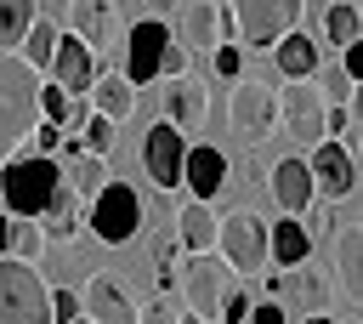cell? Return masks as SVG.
<instances>
[{
    "mask_svg": "<svg viewBox=\"0 0 363 324\" xmlns=\"http://www.w3.org/2000/svg\"><path fill=\"white\" fill-rule=\"evenodd\" d=\"M57 188H62L57 153H6V159H0V199H6V216H34V222H40Z\"/></svg>",
    "mask_w": 363,
    "mask_h": 324,
    "instance_id": "6da1fadb",
    "label": "cell"
},
{
    "mask_svg": "<svg viewBox=\"0 0 363 324\" xmlns=\"http://www.w3.org/2000/svg\"><path fill=\"white\" fill-rule=\"evenodd\" d=\"M34 119H40V74L17 51H0V159L28 136Z\"/></svg>",
    "mask_w": 363,
    "mask_h": 324,
    "instance_id": "7a4b0ae2",
    "label": "cell"
},
{
    "mask_svg": "<svg viewBox=\"0 0 363 324\" xmlns=\"http://www.w3.org/2000/svg\"><path fill=\"white\" fill-rule=\"evenodd\" d=\"M0 324H51V284L34 261L0 256Z\"/></svg>",
    "mask_w": 363,
    "mask_h": 324,
    "instance_id": "3957f363",
    "label": "cell"
},
{
    "mask_svg": "<svg viewBox=\"0 0 363 324\" xmlns=\"http://www.w3.org/2000/svg\"><path fill=\"white\" fill-rule=\"evenodd\" d=\"M85 222H91V233L102 239V244H130L136 233H142V193L130 188V182H102L96 188V199L85 205Z\"/></svg>",
    "mask_w": 363,
    "mask_h": 324,
    "instance_id": "277c9868",
    "label": "cell"
},
{
    "mask_svg": "<svg viewBox=\"0 0 363 324\" xmlns=\"http://www.w3.org/2000/svg\"><path fill=\"white\" fill-rule=\"evenodd\" d=\"M216 250L227 256V267L238 279H255L267 267V216L255 210H227L221 227H216Z\"/></svg>",
    "mask_w": 363,
    "mask_h": 324,
    "instance_id": "5b68a950",
    "label": "cell"
},
{
    "mask_svg": "<svg viewBox=\"0 0 363 324\" xmlns=\"http://www.w3.org/2000/svg\"><path fill=\"white\" fill-rule=\"evenodd\" d=\"M227 17H233V40L267 51L278 34L301 28V0H233Z\"/></svg>",
    "mask_w": 363,
    "mask_h": 324,
    "instance_id": "8992f818",
    "label": "cell"
},
{
    "mask_svg": "<svg viewBox=\"0 0 363 324\" xmlns=\"http://www.w3.org/2000/svg\"><path fill=\"white\" fill-rule=\"evenodd\" d=\"M227 125H233V136H244L250 148L261 142V136H272L278 131V91H267L261 80H233V91H227Z\"/></svg>",
    "mask_w": 363,
    "mask_h": 324,
    "instance_id": "52a82bcc",
    "label": "cell"
},
{
    "mask_svg": "<svg viewBox=\"0 0 363 324\" xmlns=\"http://www.w3.org/2000/svg\"><path fill=\"white\" fill-rule=\"evenodd\" d=\"M176 279H182V301H187V313H199V318L216 324V307H221V296H227V284H233L238 273L227 267L221 250H199Z\"/></svg>",
    "mask_w": 363,
    "mask_h": 324,
    "instance_id": "ba28073f",
    "label": "cell"
},
{
    "mask_svg": "<svg viewBox=\"0 0 363 324\" xmlns=\"http://www.w3.org/2000/svg\"><path fill=\"white\" fill-rule=\"evenodd\" d=\"M323 97H318V85L312 80H284V91H278V125H284V136L289 142H323L329 131H323Z\"/></svg>",
    "mask_w": 363,
    "mask_h": 324,
    "instance_id": "9c48e42d",
    "label": "cell"
},
{
    "mask_svg": "<svg viewBox=\"0 0 363 324\" xmlns=\"http://www.w3.org/2000/svg\"><path fill=\"white\" fill-rule=\"evenodd\" d=\"M306 171H312V193H318V199H329V205L352 199V188H357V159H352V148H340L335 136L312 142Z\"/></svg>",
    "mask_w": 363,
    "mask_h": 324,
    "instance_id": "30bf717a",
    "label": "cell"
},
{
    "mask_svg": "<svg viewBox=\"0 0 363 324\" xmlns=\"http://www.w3.org/2000/svg\"><path fill=\"white\" fill-rule=\"evenodd\" d=\"M164 40H170L164 17H142V23H130L125 40H119V51H125V68H119V74H125L130 85L159 80V51H164Z\"/></svg>",
    "mask_w": 363,
    "mask_h": 324,
    "instance_id": "8fae6325",
    "label": "cell"
},
{
    "mask_svg": "<svg viewBox=\"0 0 363 324\" xmlns=\"http://www.w3.org/2000/svg\"><path fill=\"white\" fill-rule=\"evenodd\" d=\"M176 40L187 51H216L221 40H233V17L221 11V0H182L176 11Z\"/></svg>",
    "mask_w": 363,
    "mask_h": 324,
    "instance_id": "7c38bea8",
    "label": "cell"
},
{
    "mask_svg": "<svg viewBox=\"0 0 363 324\" xmlns=\"http://www.w3.org/2000/svg\"><path fill=\"white\" fill-rule=\"evenodd\" d=\"M182 153H187V136H182L170 119H159V125L142 136V165H147L153 188H164V193L182 188Z\"/></svg>",
    "mask_w": 363,
    "mask_h": 324,
    "instance_id": "4fadbf2b",
    "label": "cell"
},
{
    "mask_svg": "<svg viewBox=\"0 0 363 324\" xmlns=\"http://www.w3.org/2000/svg\"><path fill=\"white\" fill-rule=\"evenodd\" d=\"M68 34H79L102 57V51H113L125 40V23H119L113 0H68Z\"/></svg>",
    "mask_w": 363,
    "mask_h": 324,
    "instance_id": "5bb4252c",
    "label": "cell"
},
{
    "mask_svg": "<svg viewBox=\"0 0 363 324\" xmlns=\"http://www.w3.org/2000/svg\"><path fill=\"white\" fill-rule=\"evenodd\" d=\"M45 74H51V80H57L68 97H85V91H91V80H96V51H91L79 34H57Z\"/></svg>",
    "mask_w": 363,
    "mask_h": 324,
    "instance_id": "9a60e30c",
    "label": "cell"
},
{
    "mask_svg": "<svg viewBox=\"0 0 363 324\" xmlns=\"http://www.w3.org/2000/svg\"><path fill=\"white\" fill-rule=\"evenodd\" d=\"M164 119L182 131V136H199L210 125V85L193 80V74H176L170 91H164Z\"/></svg>",
    "mask_w": 363,
    "mask_h": 324,
    "instance_id": "2e32d148",
    "label": "cell"
},
{
    "mask_svg": "<svg viewBox=\"0 0 363 324\" xmlns=\"http://www.w3.org/2000/svg\"><path fill=\"white\" fill-rule=\"evenodd\" d=\"M227 176H233V159H227L221 148L187 142V153H182V188H187L193 199H216V193L227 188Z\"/></svg>",
    "mask_w": 363,
    "mask_h": 324,
    "instance_id": "e0dca14e",
    "label": "cell"
},
{
    "mask_svg": "<svg viewBox=\"0 0 363 324\" xmlns=\"http://www.w3.org/2000/svg\"><path fill=\"white\" fill-rule=\"evenodd\" d=\"M85 318L91 324H136V301H130V290L108 267H96L85 279Z\"/></svg>",
    "mask_w": 363,
    "mask_h": 324,
    "instance_id": "ac0fdd59",
    "label": "cell"
},
{
    "mask_svg": "<svg viewBox=\"0 0 363 324\" xmlns=\"http://www.w3.org/2000/svg\"><path fill=\"white\" fill-rule=\"evenodd\" d=\"M318 63H323V51L312 45L306 28H289V34L272 40V68H278V80H312Z\"/></svg>",
    "mask_w": 363,
    "mask_h": 324,
    "instance_id": "d6986e66",
    "label": "cell"
},
{
    "mask_svg": "<svg viewBox=\"0 0 363 324\" xmlns=\"http://www.w3.org/2000/svg\"><path fill=\"white\" fill-rule=\"evenodd\" d=\"M272 199H278L284 216H306V205H312V171H306L301 153H289V159L272 165Z\"/></svg>",
    "mask_w": 363,
    "mask_h": 324,
    "instance_id": "ffe728a7",
    "label": "cell"
},
{
    "mask_svg": "<svg viewBox=\"0 0 363 324\" xmlns=\"http://www.w3.org/2000/svg\"><path fill=\"white\" fill-rule=\"evenodd\" d=\"M85 102H91V114H102V119H113V125H119V119H130V114H136V85H130L119 68H113V74H102V68H96V80H91Z\"/></svg>",
    "mask_w": 363,
    "mask_h": 324,
    "instance_id": "44dd1931",
    "label": "cell"
},
{
    "mask_svg": "<svg viewBox=\"0 0 363 324\" xmlns=\"http://www.w3.org/2000/svg\"><path fill=\"white\" fill-rule=\"evenodd\" d=\"M216 227H221V216L210 210V199H187V205L176 210V244H182L187 256L216 250Z\"/></svg>",
    "mask_w": 363,
    "mask_h": 324,
    "instance_id": "7402d4cb",
    "label": "cell"
},
{
    "mask_svg": "<svg viewBox=\"0 0 363 324\" xmlns=\"http://www.w3.org/2000/svg\"><path fill=\"white\" fill-rule=\"evenodd\" d=\"M306 256H312V233H306L301 216H278V222H267V261L295 267V261H306Z\"/></svg>",
    "mask_w": 363,
    "mask_h": 324,
    "instance_id": "603a6c76",
    "label": "cell"
},
{
    "mask_svg": "<svg viewBox=\"0 0 363 324\" xmlns=\"http://www.w3.org/2000/svg\"><path fill=\"white\" fill-rule=\"evenodd\" d=\"M79 216H85V205H79V193L62 182L57 193H51V205H45V244H74L79 239Z\"/></svg>",
    "mask_w": 363,
    "mask_h": 324,
    "instance_id": "cb8c5ba5",
    "label": "cell"
},
{
    "mask_svg": "<svg viewBox=\"0 0 363 324\" xmlns=\"http://www.w3.org/2000/svg\"><path fill=\"white\" fill-rule=\"evenodd\" d=\"M335 284H340L346 301L363 296V239H357V222H346L340 239H335Z\"/></svg>",
    "mask_w": 363,
    "mask_h": 324,
    "instance_id": "d4e9b609",
    "label": "cell"
},
{
    "mask_svg": "<svg viewBox=\"0 0 363 324\" xmlns=\"http://www.w3.org/2000/svg\"><path fill=\"white\" fill-rule=\"evenodd\" d=\"M284 284H289V290H295V301H301V307H306V313H323V307H329V301H335V284H329V279H323V273H318V267H312V273H306V261H295V267H289V273H284Z\"/></svg>",
    "mask_w": 363,
    "mask_h": 324,
    "instance_id": "484cf974",
    "label": "cell"
},
{
    "mask_svg": "<svg viewBox=\"0 0 363 324\" xmlns=\"http://www.w3.org/2000/svg\"><path fill=\"white\" fill-rule=\"evenodd\" d=\"M57 34H62V28H57L51 17H34V23L23 28V40H17V57H23V63H28L34 74H45V63H51V45H57Z\"/></svg>",
    "mask_w": 363,
    "mask_h": 324,
    "instance_id": "4316f807",
    "label": "cell"
},
{
    "mask_svg": "<svg viewBox=\"0 0 363 324\" xmlns=\"http://www.w3.org/2000/svg\"><path fill=\"white\" fill-rule=\"evenodd\" d=\"M62 182L79 193V205H91V199H96V188L108 182V159H102V153H74V159H68V171H62Z\"/></svg>",
    "mask_w": 363,
    "mask_h": 324,
    "instance_id": "83f0119b",
    "label": "cell"
},
{
    "mask_svg": "<svg viewBox=\"0 0 363 324\" xmlns=\"http://www.w3.org/2000/svg\"><path fill=\"white\" fill-rule=\"evenodd\" d=\"M323 34H329V45L363 40V11H357V0H335V6L323 11Z\"/></svg>",
    "mask_w": 363,
    "mask_h": 324,
    "instance_id": "f1b7e54d",
    "label": "cell"
},
{
    "mask_svg": "<svg viewBox=\"0 0 363 324\" xmlns=\"http://www.w3.org/2000/svg\"><path fill=\"white\" fill-rule=\"evenodd\" d=\"M6 256H17V261H40V256H45V227H40L34 216H11Z\"/></svg>",
    "mask_w": 363,
    "mask_h": 324,
    "instance_id": "f546056e",
    "label": "cell"
},
{
    "mask_svg": "<svg viewBox=\"0 0 363 324\" xmlns=\"http://www.w3.org/2000/svg\"><path fill=\"white\" fill-rule=\"evenodd\" d=\"M68 136H74L79 153H102V159L113 153V119H102V114H85L79 131H68Z\"/></svg>",
    "mask_w": 363,
    "mask_h": 324,
    "instance_id": "4dcf8cb0",
    "label": "cell"
},
{
    "mask_svg": "<svg viewBox=\"0 0 363 324\" xmlns=\"http://www.w3.org/2000/svg\"><path fill=\"white\" fill-rule=\"evenodd\" d=\"M28 23H34V0H0V51H17Z\"/></svg>",
    "mask_w": 363,
    "mask_h": 324,
    "instance_id": "1f68e13d",
    "label": "cell"
},
{
    "mask_svg": "<svg viewBox=\"0 0 363 324\" xmlns=\"http://www.w3.org/2000/svg\"><path fill=\"white\" fill-rule=\"evenodd\" d=\"M312 85H318V97H323V102H352V91H357V80H352L340 63H335V68H323V63H318Z\"/></svg>",
    "mask_w": 363,
    "mask_h": 324,
    "instance_id": "d6a6232c",
    "label": "cell"
},
{
    "mask_svg": "<svg viewBox=\"0 0 363 324\" xmlns=\"http://www.w3.org/2000/svg\"><path fill=\"white\" fill-rule=\"evenodd\" d=\"M68 102H74V97H68V91L57 85V80H40V119L62 125V119H68Z\"/></svg>",
    "mask_w": 363,
    "mask_h": 324,
    "instance_id": "836d02e7",
    "label": "cell"
},
{
    "mask_svg": "<svg viewBox=\"0 0 363 324\" xmlns=\"http://www.w3.org/2000/svg\"><path fill=\"white\" fill-rule=\"evenodd\" d=\"M210 63H216V80H238V74H244V45H238V40H221V45L210 51Z\"/></svg>",
    "mask_w": 363,
    "mask_h": 324,
    "instance_id": "e575fe53",
    "label": "cell"
},
{
    "mask_svg": "<svg viewBox=\"0 0 363 324\" xmlns=\"http://www.w3.org/2000/svg\"><path fill=\"white\" fill-rule=\"evenodd\" d=\"M187 63H193V51L170 34V40H164V51H159V74H164V80H176V74H187Z\"/></svg>",
    "mask_w": 363,
    "mask_h": 324,
    "instance_id": "d590c367",
    "label": "cell"
},
{
    "mask_svg": "<svg viewBox=\"0 0 363 324\" xmlns=\"http://www.w3.org/2000/svg\"><path fill=\"white\" fill-rule=\"evenodd\" d=\"M153 261H159V290L170 296V290H176V273H182V256H176V239H164Z\"/></svg>",
    "mask_w": 363,
    "mask_h": 324,
    "instance_id": "8d00e7d4",
    "label": "cell"
},
{
    "mask_svg": "<svg viewBox=\"0 0 363 324\" xmlns=\"http://www.w3.org/2000/svg\"><path fill=\"white\" fill-rule=\"evenodd\" d=\"M79 318V296L74 290H51V324H74Z\"/></svg>",
    "mask_w": 363,
    "mask_h": 324,
    "instance_id": "74e56055",
    "label": "cell"
},
{
    "mask_svg": "<svg viewBox=\"0 0 363 324\" xmlns=\"http://www.w3.org/2000/svg\"><path fill=\"white\" fill-rule=\"evenodd\" d=\"M244 324H289V313H284V307L267 296V301H255V307L244 313Z\"/></svg>",
    "mask_w": 363,
    "mask_h": 324,
    "instance_id": "f35d334b",
    "label": "cell"
},
{
    "mask_svg": "<svg viewBox=\"0 0 363 324\" xmlns=\"http://www.w3.org/2000/svg\"><path fill=\"white\" fill-rule=\"evenodd\" d=\"M340 68H346L352 80H363V40H352V45H340Z\"/></svg>",
    "mask_w": 363,
    "mask_h": 324,
    "instance_id": "ab89813d",
    "label": "cell"
},
{
    "mask_svg": "<svg viewBox=\"0 0 363 324\" xmlns=\"http://www.w3.org/2000/svg\"><path fill=\"white\" fill-rule=\"evenodd\" d=\"M136 324H176V318H170V307H147V313L136 307Z\"/></svg>",
    "mask_w": 363,
    "mask_h": 324,
    "instance_id": "60d3db41",
    "label": "cell"
},
{
    "mask_svg": "<svg viewBox=\"0 0 363 324\" xmlns=\"http://www.w3.org/2000/svg\"><path fill=\"white\" fill-rule=\"evenodd\" d=\"M147 11H153V17H170V11H176V0H147Z\"/></svg>",
    "mask_w": 363,
    "mask_h": 324,
    "instance_id": "b9f144b4",
    "label": "cell"
},
{
    "mask_svg": "<svg viewBox=\"0 0 363 324\" xmlns=\"http://www.w3.org/2000/svg\"><path fill=\"white\" fill-rule=\"evenodd\" d=\"M6 239H11V216L0 210V256H6Z\"/></svg>",
    "mask_w": 363,
    "mask_h": 324,
    "instance_id": "7bdbcfd3",
    "label": "cell"
},
{
    "mask_svg": "<svg viewBox=\"0 0 363 324\" xmlns=\"http://www.w3.org/2000/svg\"><path fill=\"white\" fill-rule=\"evenodd\" d=\"M301 324H335V318H329V313H306Z\"/></svg>",
    "mask_w": 363,
    "mask_h": 324,
    "instance_id": "ee69618b",
    "label": "cell"
},
{
    "mask_svg": "<svg viewBox=\"0 0 363 324\" xmlns=\"http://www.w3.org/2000/svg\"><path fill=\"white\" fill-rule=\"evenodd\" d=\"M74 324H91V318H74Z\"/></svg>",
    "mask_w": 363,
    "mask_h": 324,
    "instance_id": "f6af8a7d",
    "label": "cell"
},
{
    "mask_svg": "<svg viewBox=\"0 0 363 324\" xmlns=\"http://www.w3.org/2000/svg\"><path fill=\"white\" fill-rule=\"evenodd\" d=\"M340 324H352V318H340Z\"/></svg>",
    "mask_w": 363,
    "mask_h": 324,
    "instance_id": "bcb514c9",
    "label": "cell"
}]
</instances>
